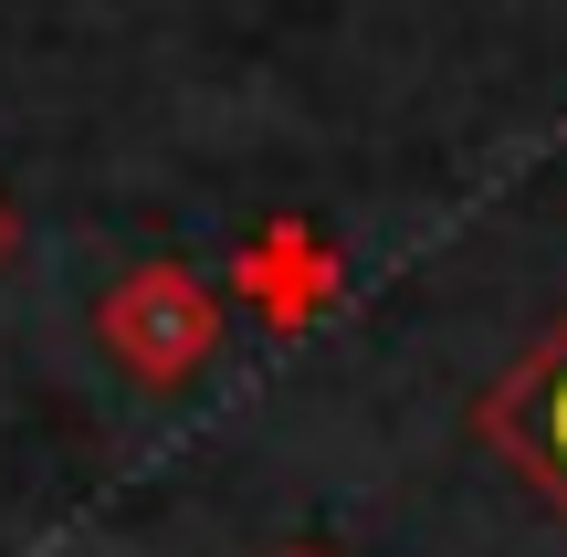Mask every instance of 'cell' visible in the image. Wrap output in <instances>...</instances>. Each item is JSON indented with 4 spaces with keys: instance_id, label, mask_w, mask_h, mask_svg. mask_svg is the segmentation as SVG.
<instances>
[{
    "instance_id": "cell-1",
    "label": "cell",
    "mask_w": 567,
    "mask_h": 557,
    "mask_svg": "<svg viewBox=\"0 0 567 557\" xmlns=\"http://www.w3.org/2000/svg\"><path fill=\"white\" fill-rule=\"evenodd\" d=\"M484 442L515 463V474L536 484V495L567 516V316L547 337H536L526 358H515L505 379H494V400H484Z\"/></svg>"
}]
</instances>
